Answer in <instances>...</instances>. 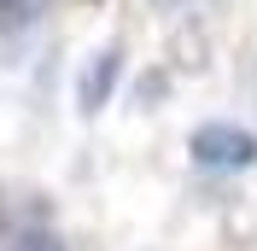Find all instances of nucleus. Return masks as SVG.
Returning <instances> with one entry per match:
<instances>
[{
	"label": "nucleus",
	"instance_id": "obj_4",
	"mask_svg": "<svg viewBox=\"0 0 257 251\" xmlns=\"http://www.w3.org/2000/svg\"><path fill=\"white\" fill-rule=\"evenodd\" d=\"M12 251H64V245H59L53 234H18V245H12Z\"/></svg>",
	"mask_w": 257,
	"mask_h": 251
},
{
	"label": "nucleus",
	"instance_id": "obj_3",
	"mask_svg": "<svg viewBox=\"0 0 257 251\" xmlns=\"http://www.w3.org/2000/svg\"><path fill=\"white\" fill-rule=\"evenodd\" d=\"M111 70H117V53H99V70L88 76V105H99V99H105V76H111Z\"/></svg>",
	"mask_w": 257,
	"mask_h": 251
},
{
	"label": "nucleus",
	"instance_id": "obj_1",
	"mask_svg": "<svg viewBox=\"0 0 257 251\" xmlns=\"http://www.w3.org/2000/svg\"><path fill=\"white\" fill-rule=\"evenodd\" d=\"M193 158L205 170H251L257 164V141L240 123H205V129H193Z\"/></svg>",
	"mask_w": 257,
	"mask_h": 251
},
{
	"label": "nucleus",
	"instance_id": "obj_2",
	"mask_svg": "<svg viewBox=\"0 0 257 251\" xmlns=\"http://www.w3.org/2000/svg\"><path fill=\"white\" fill-rule=\"evenodd\" d=\"M47 12V0H0V35L24 30V24H35V18Z\"/></svg>",
	"mask_w": 257,
	"mask_h": 251
}]
</instances>
